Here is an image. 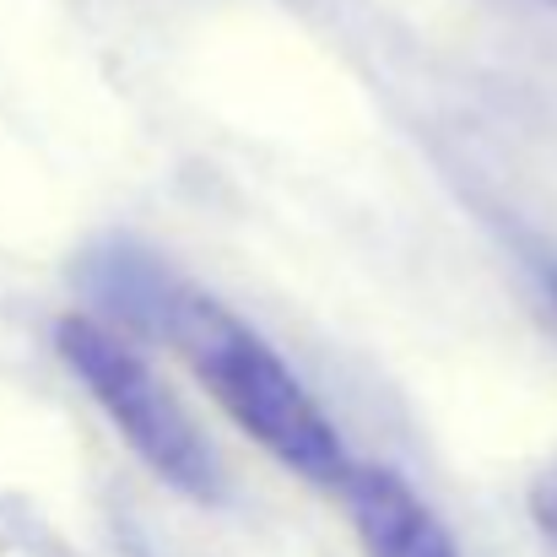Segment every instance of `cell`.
Segmentation results:
<instances>
[{
    "label": "cell",
    "instance_id": "6da1fadb",
    "mask_svg": "<svg viewBox=\"0 0 557 557\" xmlns=\"http://www.w3.org/2000/svg\"><path fill=\"white\" fill-rule=\"evenodd\" d=\"M174 336L185 342L200 384L216 395V406L287 471H298L314 487H342L352 471V455L320 400L293 379V369L233 314H222L206 298H180L169 314Z\"/></svg>",
    "mask_w": 557,
    "mask_h": 557
},
{
    "label": "cell",
    "instance_id": "7a4b0ae2",
    "mask_svg": "<svg viewBox=\"0 0 557 557\" xmlns=\"http://www.w3.org/2000/svg\"><path fill=\"white\" fill-rule=\"evenodd\" d=\"M54 347H60L65 369L82 379V389L103 406L114 433L147 460L152 476H163L169 487H180L195 504H216L222 471H216L206 433L189 422L180 395L147 369V358L114 325L71 314V320H60Z\"/></svg>",
    "mask_w": 557,
    "mask_h": 557
},
{
    "label": "cell",
    "instance_id": "3957f363",
    "mask_svg": "<svg viewBox=\"0 0 557 557\" xmlns=\"http://www.w3.org/2000/svg\"><path fill=\"white\" fill-rule=\"evenodd\" d=\"M342 498L363 557H455V542L438 525V515L395 471L352 460V471L342 476Z\"/></svg>",
    "mask_w": 557,
    "mask_h": 557
},
{
    "label": "cell",
    "instance_id": "277c9868",
    "mask_svg": "<svg viewBox=\"0 0 557 557\" xmlns=\"http://www.w3.org/2000/svg\"><path fill=\"white\" fill-rule=\"evenodd\" d=\"M531 515H536L542 536L557 547V466H547V471L536 476V487H531Z\"/></svg>",
    "mask_w": 557,
    "mask_h": 557
}]
</instances>
